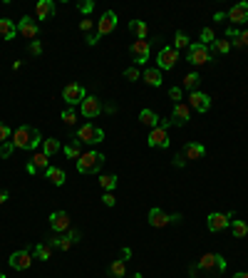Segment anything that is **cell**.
Segmentation results:
<instances>
[{
	"mask_svg": "<svg viewBox=\"0 0 248 278\" xmlns=\"http://www.w3.org/2000/svg\"><path fill=\"white\" fill-rule=\"evenodd\" d=\"M13 144H15V149H35V147H40L43 144V134H40L35 127H18L15 132H13V139H10Z\"/></svg>",
	"mask_w": 248,
	"mask_h": 278,
	"instance_id": "1",
	"label": "cell"
},
{
	"mask_svg": "<svg viewBox=\"0 0 248 278\" xmlns=\"http://www.w3.org/2000/svg\"><path fill=\"white\" fill-rule=\"evenodd\" d=\"M104 164V154L99 152H85L77 159V172L79 174H97Z\"/></svg>",
	"mask_w": 248,
	"mask_h": 278,
	"instance_id": "2",
	"label": "cell"
},
{
	"mask_svg": "<svg viewBox=\"0 0 248 278\" xmlns=\"http://www.w3.org/2000/svg\"><path fill=\"white\" fill-rule=\"evenodd\" d=\"M77 139L87 142V144H99L104 139V129H99L97 125H85V127L77 129Z\"/></svg>",
	"mask_w": 248,
	"mask_h": 278,
	"instance_id": "3",
	"label": "cell"
},
{
	"mask_svg": "<svg viewBox=\"0 0 248 278\" xmlns=\"http://www.w3.org/2000/svg\"><path fill=\"white\" fill-rule=\"evenodd\" d=\"M62 97H65L67 107H72V104H82V100H85L87 95H85V87H82L79 82H70V85H65Z\"/></svg>",
	"mask_w": 248,
	"mask_h": 278,
	"instance_id": "4",
	"label": "cell"
},
{
	"mask_svg": "<svg viewBox=\"0 0 248 278\" xmlns=\"http://www.w3.org/2000/svg\"><path fill=\"white\" fill-rule=\"evenodd\" d=\"M176 60H179V52H176L174 48H161L159 55H156V65H159V70H174Z\"/></svg>",
	"mask_w": 248,
	"mask_h": 278,
	"instance_id": "5",
	"label": "cell"
},
{
	"mask_svg": "<svg viewBox=\"0 0 248 278\" xmlns=\"http://www.w3.org/2000/svg\"><path fill=\"white\" fill-rule=\"evenodd\" d=\"M209 60H211V52H209V48H206V45L194 43V45L189 48V62H191V65H206Z\"/></svg>",
	"mask_w": 248,
	"mask_h": 278,
	"instance_id": "6",
	"label": "cell"
},
{
	"mask_svg": "<svg viewBox=\"0 0 248 278\" xmlns=\"http://www.w3.org/2000/svg\"><path fill=\"white\" fill-rule=\"evenodd\" d=\"M50 169V156L45 152L32 154V159L27 162V174H37V172H48Z\"/></svg>",
	"mask_w": 248,
	"mask_h": 278,
	"instance_id": "7",
	"label": "cell"
},
{
	"mask_svg": "<svg viewBox=\"0 0 248 278\" xmlns=\"http://www.w3.org/2000/svg\"><path fill=\"white\" fill-rule=\"evenodd\" d=\"M114 27H117V15H114L112 10H107V13L97 20V32H95V35H97V40H99V37H104V35H109Z\"/></svg>",
	"mask_w": 248,
	"mask_h": 278,
	"instance_id": "8",
	"label": "cell"
},
{
	"mask_svg": "<svg viewBox=\"0 0 248 278\" xmlns=\"http://www.w3.org/2000/svg\"><path fill=\"white\" fill-rule=\"evenodd\" d=\"M189 107L203 114V112H209V107H211V97L206 95V92H198V90H196V92L189 95Z\"/></svg>",
	"mask_w": 248,
	"mask_h": 278,
	"instance_id": "9",
	"label": "cell"
},
{
	"mask_svg": "<svg viewBox=\"0 0 248 278\" xmlns=\"http://www.w3.org/2000/svg\"><path fill=\"white\" fill-rule=\"evenodd\" d=\"M132 57H134L137 67L149 60V40H134V43H132Z\"/></svg>",
	"mask_w": 248,
	"mask_h": 278,
	"instance_id": "10",
	"label": "cell"
},
{
	"mask_svg": "<svg viewBox=\"0 0 248 278\" xmlns=\"http://www.w3.org/2000/svg\"><path fill=\"white\" fill-rule=\"evenodd\" d=\"M79 112L82 114H85L87 119H92V117H99L102 114V102L97 100V97H85V100H82V104H79Z\"/></svg>",
	"mask_w": 248,
	"mask_h": 278,
	"instance_id": "11",
	"label": "cell"
},
{
	"mask_svg": "<svg viewBox=\"0 0 248 278\" xmlns=\"http://www.w3.org/2000/svg\"><path fill=\"white\" fill-rule=\"evenodd\" d=\"M149 147H154V149H167L169 147V134H167V129L164 127H154L151 132H149Z\"/></svg>",
	"mask_w": 248,
	"mask_h": 278,
	"instance_id": "12",
	"label": "cell"
},
{
	"mask_svg": "<svg viewBox=\"0 0 248 278\" xmlns=\"http://www.w3.org/2000/svg\"><path fill=\"white\" fill-rule=\"evenodd\" d=\"M226 20L233 23V25H243L248 20V3H236L228 13H226Z\"/></svg>",
	"mask_w": 248,
	"mask_h": 278,
	"instance_id": "13",
	"label": "cell"
},
{
	"mask_svg": "<svg viewBox=\"0 0 248 278\" xmlns=\"http://www.w3.org/2000/svg\"><path fill=\"white\" fill-rule=\"evenodd\" d=\"M10 268H15V271H25V268H30V263H32V253L25 249V251H15L10 258Z\"/></svg>",
	"mask_w": 248,
	"mask_h": 278,
	"instance_id": "14",
	"label": "cell"
},
{
	"mask_svg": "<svg viewBox=\"0 0 248 278\" xmlns=\"http://www.w3.org/2000/svg\"><path fill=\"white\" fill-rule=\"evenodd\" d=\"M206 226H209V231H223L226 226H231V216L228 214H209V219H206Z\"/></svg>",
	"mask_w": 248,
	"mask_h": 278,
	"instance_id": "15",
	"label": "cell"
},
{
	"mask_svg": "<svg viewBox=\"0 0 248 278\" xmlns=\"http://www.w3.org/2000/svg\"><path fill=\"white\" fill-rule=\"evenodd\" d=\"M18 32L23 35V37H27V40H35L37 37V32H40V25L32 20V18H23L20 23H18Z\"/></svg>",
	"mask_w": 248,
	"mask_h": 278,
	"instance_id": "16",
	"label": "cell"
},
{
	"mask_svg": "<svg viewBox=\"0 0 248 278\" xmlns=\"http://www.w3.org/2000/svg\"><path fill=\"white\" fill-rule=\"evenodd\" d=\"M189 117H191V107L189 104H184V102H179V104H174V114H172V125H186L189 122Z\"/></svg>",
	"mask_w": 248,
	"mask_h": 278,
	"instance_id": "17",
	"label": "cell"
},
{
	"mask_svg": "<svg viewBox=\"0 0 248 278\" xmlns=\"http://www.w3.org/2000/svg\"><path fill=\"white\" fill-rule=\"evenodd\" d=\"M50 226H52V231L65 233V231L70 228V216H67L65 211H55V214L50 216Z\"/></svg>",
	"mask_w": 248,
	"mask_h": 278,
	"instance_id": "18",
	"label": "cell"
},
{
	"mask_svg": "<svg viewBox=\"0 0 248 278\" xmlns=\"http://www.w3.org/2000/svg\"><path fill=\"white\" fill-rule=\"evenodd\" d=\"M35 15H37V20H50L55 15V3L52 0H40L35 5Z\"/></svg>",
	"mask_w": 248,
	"mask_h": 278,
	"instance_id": "19",
	"label": "cell"
},
{
	"mask_svg": "<svg viewBox=\"0 0 248 278\" xmlns=\"http://www.w3.org/2000/svg\"><path fill=\"white\" fill-rule=\"evenodd\" d=\"M219 261H221L219 253H203V256L198 258V268H203V271H214V273H221V271H219Z\"/></svg>",
	"mask_w": 248,
	"mask_h": 278,
	"instance_id": "20",
	"label": "cell"
},
{
	"mask_svg": "<svg viewBox=\"0 0 248 278\" xmlns=\"http://www.w3.org/2000/svg\"><path fill=\"white\" fill-rule=\"evenodd\" d=\"M149 224H151L154 228H164L167 224H172V219H169V214H164L161 209H151V211H149Z\"/></svg>",
	"mask_w": 248,
	"mask_h": 278,
	"instance_id": "21",
	"label": "cell"
},
{
	"mask_svg": "<svg viewBox=\"0 0 248 278\" xmlns=\"http://www.w3.org/2000/svg\"><path fill=\"white\" fill-rule=\"evenodd\" d=\"M203 154H206L203 144H198V142H186L184 144V156L186 159H203Z\"/></svg>",
	"mask_w": 248,
	"mask_h": 278,
	"instance_id": "22",
	"label": "cell"
},
{
	"mask_svg": "<svg viewBox=\"0 0 248 278\" xmlns=\"http://www.w3.org/2000/svg\"><path fill=\"white\" fill-rule=\"evenodd\" d=\"M142 79H144L149 87H159L161 85V70L159 67H147L144 75H142Z\"/></svg>",
	"mask_w": 248,
	"mask_h": 278,
	"instance_id": "23",
	"label": "cell"
},
{
	"mask_svg": "<svg viewBox=\"0 0 248 278\" xmlns=\"http://www.w3.org/2000/svg\"><path fill=\"white\" fill-rule=\"evenodd\" d=\"M18 35V25L8 18H0V37H5V40H13Z\"/></svg>",
	"mask_w": 248,
	"mask_h": 278,
	"instance_id": "24",
	"label": "cell"
},
{
	"mask_svg": "<svg viewBox=\"0 0 248 278\" xmlns=\"http://www.w3.org/2000/svg\"><path fill=\"white\" fill-rule=\"evenodd\" d=\"M228 50H231V40H226V37H216L209 52H211V57H216V55H226Z\"/></svg>",
	"mask_w": 248,
	"mask_h": 278,
	"instance_id": "25",
	"label": "cell"
},
{
	"mask_svg": "<svg viewBox=\"0 0 248 278\" xmlns=\"http://www.w3.org/2000/svg\"><path fill=\"white\" fill-rule=\"evenodd\" d=\"M139 122L144 125V127H159V117H156V112H151V109H142L139 112Z\"/></svg>",
	"mask_w": 248,
	"mask_h": 278,
	"instance_id": "26",
	"label": "cell"
},
{
	"mask_svg": "<svg viewBox=\"0 0 248 278\" xmlns=\"http://www.w3.org/2000/svg\"><path fill=\"white\" fill-rule=\"evenodd\" d=\"M45 177H48L55 186H62V184H65V179H67V177H65V172H62L60 167H50V169L45 172Z\"/></svg>",
	"mask_w": 248,
	"mask_h": 278,
	"instance_id": "27",
	"label": "cell"
},
{
	"mask_svg": "<svg viewBox=\"0 0 248 278\" xmlns=\"http://www.w3.org/2000/svg\"><path fill=\"white\" fill-rule=\"evenodd\" d=\"M129 30L137 35V40H147L149 27H147V23H144V20H132V23H129Z\"/></svg>",
	"mask_w": 248,
	"mask_h": 278,
	"instance_id": "28",
	"label": "cell"
},
{
	"mask_svg": "<svg viewBox=\"0 0 248 278\" xmlns=\"http://www.w3.org/2000/svg\"><path fill=\"white\" fill-rule=\"evenodd\" d=\"M231 233H233L236 238L248 236V224H246L243 219H233V221H231Z\"/></svg>",
	"mask_w": 248,
	"mask_h": 278,
	"instance_id": "29",
	"label": "cell"
},
{
	"mask_svg": "<svg viewBox=\"0 0 248 278\" xmlns=\"http://www.w3.org/2000/svg\"><path fill=\"white\" fill-rule=\"evenodd\" d=\"M65 156H70V159H79V156H82V142L74 139V142L65 144Z\"/></svg>",
	"mask_w": 248,
	"mask_h": 278,
	"instance_id": "30",
	"label": "cell"
},
{
	"mask_svg": "<svg viewBox=\"0 0 248 278\" xmlns=\"http://www.w3.org/2000/svg\"><path fill=\"white\" fill-rule=\"evenodd\" d=\"M198 82H201L198 72H189V75L184 77V90H189V92H196V90H198Z\"/></svg>",
	"mask_w": 248,
	"mask_h": 278,
	"instance_id": "31",
	"label": "cell"
},
{
	"mask_svg": "<svg viewBox=\"0 0 248 278\" xmlns=\"http://www.w3.org/2000/svg\"><path fill=\"white\" fill-rule=\"evenodd\" d=\"M35 256H37L40 261H50V258H52V246H50V244H37V246H35Z\"/></svg>",
	"mask_w": 248,
	"mask_h": 278,
	"instance_id": "32",
	"label": "cell"
},
{
	"mask_svg": "<svg viewBox=\"0 0 248 278\" xmlns=\"http://www.w3.org/2000/svg\"><path fill=\"white\" fill-rule=\"evenodd\" d=\"M40 147H43L40 152H45L48 156H52V154L60 152V142H57V139H43V144H40Z\"/></svg>",
	"mask_w": 248,
	"mask_h": 278,
	"instance_id": "33",
	"label": "cell"
},
{
	"mask_svg": "<svg viewBox=\"0 0 248 278\" xmlns=\"http://www.w3.org/2000/svg\"><path fill=\"white\" fill-rule=\"evenodd\" d=\"M109 273L114 276V278H124V273H127V261H114L112 266H109Z\"/></svg>",
	"mask_w": 248,
	"mask_h": 278,
	"instance_id": "34",
	"label": "cell"
},
{
	"mask_svg": "<svg viewBox=\"0 0 248 278\" xmlns=\"http://www.w3.org/2000/svg\"><path fill=\"white\" fill-rule=\"evenodd\" d=\"M184 48H191V43H189V37H186V32H176V37H174V50L179 52V50H184Z\"/></svg>",
	"mask_w": 248,
	"mask_h": 278,
	"instance_id": "35",
	"label": "cell"
},
{
	"mask_svg": "<svg viewBox=\"0 0 248 278\" xmlns=\"http://www.w3.org/2000/svg\"><path fill=\"white\" fill-rule=\"evenodd\" d=\"M99 186H102L104 191H112V189L117 186V177H114V174H102V177H99Z\"/></svg>",
	"mask_w": 248,
	"mask_h": 278,
	"instance_id": "36",
	"label": "cell"
},
{
	"mask_svg": "<svg viewBox=\"0 0 248 278\" xmlns=\"http://www.w3.org/2000/svg\"><path fill=\"white\" fill-rule=\"evenodd\" d=\"M248 45V30H241L233 40H231V48H246Z\"/></svg>",
	"mask_w": 248,
	"mask_h": 278,
	"instance_id": "37",
	"label": "cell"
},
{
	"mask_svg": "<svg viewBox=\"0 0 248 278\" xmlns=\"http://www.w3.org/2000/svg\"><path fill=\"white\" fill-rule=\"evenodd\" d=\"M214 40H216V35H214L211 27H203V30H201V45L209 48V45H214Z\"/></svg>",
	"mask_w": 248,
	"mask_h": 278,
	"instance_id": "38",
	"label": "cell"
},
{
	"mask_svg": "<svg viewBox=\"0 0 248 278\" xmlns=\"http://www.w3.org/2000/svg\"><path fill=\"white\" fill-rule=\"evenodd\" d=\"M124 79H129V82H137V79H142V70L134 65V67H127L124 70Z\"/></svg>",
	"mask_w": 248,
	"mask_h": 278,
	"instance_id": "39",
	"label": "cell"
},
{
	"mask_svg": "<svg viewBox=\"0 0 248 278\" xmlns=\"http://www.w3.org/2000/svg\"><path fill=\"white\" fill-rule=\"evenodd\" d=\"M62 122H65V125H74V122H77V112H74L72 107L62 109Z\"/></svg>",
	"mask_w": 248,
	"mask_h": 278,
	"instance_id": "40",
	"label": "cell"
},
{
	"mask_svg": "<svg viewBox=\"0 0 248 278\" xmlns=\"http://www.w3.org/2000/svg\"><path fill=\"white\" fill-rule=\"evenodd\" d=\"M13 149H15L13 142H3V144H0V159H8L13 154Z\"/></svg>",
	"mask_w": 248,
	"mask_h": 278,
	"instance_id": "41",
	"label": "cell"
},
{
	"mask_svg": "<svg viewBox=\"0 0 248 278\" xmlns=\"http://www.w3.org/2000/svg\"><path fill=\"white\" fill-rule=\"evenodd\" d=\"M10 139H13V132H10V127L0 122V144H3V142H10Z\"/></svg>",
	"mask_w": 248,
	"mask_h": 278,
	"instance_id": "42",
	"label": "cell"
},
{
	"mask_svg": "<svg viewBox=\"0 0 248 278\" xmlns=\"http://www.w3.org/2000/svg\"><path fill=\"white\" fill-rule=\"evenodd\" d=\"M77 8H79V13H82V15H90V13L95 10V3H92V0H82V3H79Z\"/></svg>",
	"mask_w": 248,
	"mask_h": 278,
	"instance_id": "43",
	"label": "cell"
},
{
	"mask_svg": "<svg viewBox=\"0 0 248 278\" xmlns=\"http://www.w3.org/2000/svg\"><path fill=\"white\" fill-rule=\"evenodd\" d=\"M102 202H104V206H114V204H117V196H114L112 191H104V196H102Z\"/></svg>",
	"mask_w": 248,
	"mask_h": 278,
	"instance_id": "44",
	"label": "cell"
},
{
	"mask_svg": "<svg viewBox=\"0 0 248 278\" xmlns=\"http://www.w3.org/2000/svg\"><path fill=\"white\" fill-rule=\"evenodd\" d=\"M60 238H62V236H57V231H52V233L48 236V241H45V244H50L52 249H57V246H60Z\"/></svg>",
	"mask_w": 248,
	"mask_h": 278,
	"instance_id": "45",
	"label": "cell"
},
{
	"mask_svg": "<svg viewBox=\"0 0 248 278\" xmlns=\"http://www.w3.org/2000/svg\"><path fill=\"white\" fill-rule=\"evenodd\" d=\"M57 249H60V251H70V249H72V238H70V236H62Z\"/></svg>",
	"mask_w": 248,
	"mask_h": 278,
	"instance_id": "46",
	"label": "cell"
},
{
	"mask_svg": "<svg viewBox=\"0 0 248 278\" xmlns=\"http://www.w3.org/2000/svg\"><path fill=\"white\" fill-rule=\"evenodd\" d=\"M30 52L40 55V52H43V43H40V40H32V43H30Z\"/></svg>",
	"mask_w": 248,
	"mask_h": 278,
	"instance_id": "47",
	"label": "cell"
},
{
	"mask_svg": "<svg viewBox=\"0 0 248 278\" xmlns=\"http://www.w3.org/2000/svg\"><path fill=\"white\" fill-rule=\"evenodd\" d=\"M169 97L179 104V102H181V87H172V90H169Z\"/></svg>",
	"mask_w": 248,
	"mask_h": 278,
	"instance_id": "48",
	"label": "cell"
},
{
	"mask_svg": "<svg viewBox=\"0 0 248 278\" xmlns=\"http://www.w3.org/2000/svg\"><path fill=\"white\" fill-rule=\"evenodd\" d=\"M92 25H95V23H92V20H87V18H85V20H79V30H82V32H90V30H92Z\"/></svg>",
	"mask_w": 248,
	"mask_h": 278,
	"instance_id": "49",
	"label": "cell"
},
{
	"mask_svg": "<svg viewBox=\"0 0 248 278\" xmlns=\"http://www.w3.org/2000/svg\"><path fill=\"white\" fill-rule=\"evenodd\" d=\"M67 236H70V238H72V244H77V241H79V236H82V233H79V231H77V228H72V231H70V233H67Z\"/></svg>",
	"mask_w": 248,
	"mask_h": 278,
	"instance_id": "50",
	"label": "cell"
},
{
	"mask_svg": "<svg viewBox=\"0 0 248 278\" xmlns=\"http://www.w3.org/2000/svg\"><path fill=\"white\" fill-rule=\"evenodd\" d=\"M129 256H132V249H127V246H124V249H122V261H127Z\"/></svg>",
	"mask_w": 248,
	"mask_h": 278,
	"instance_id": "51",
	"label": "cell"
},
{
	"mask_svg": "<svg viewBox=\"0 0 248 278\" xmlns=\"http://www.w3.org/2000/svg\"><path fill=\"white\" fill-rule=\"evenodd\" d=\"M184 159H186L184 154H176V156H174V164H176V167H181V164H184Z\"/></svg>",
	"mask_w": 248,
	"mask_h": 278,
	"instance_id": "52",
	"label": "cell"
},
{
	"mask_svg": "<svg viewBox=\"0 0 248 278\" xmlns=\"http://www.w3.org/2000/svg\"><path fill=\"white\" fill-rule=\"evenodd\" d=\"M214 20H216V23H223V20H226V15H223V13H216V15H214Z\"/></svg>",
	"mask_w": 248,
	"mask_h": 278,
	"instance_id": "53",
	"label": "cell"
},
{
	"mask_svg": "<svg viewBox=\"0 0 248 278\" xmlns=\"http://www.w3.org/2000/svg\"><path fill=\"white\" fill-rule=\"evenodd\" d=\"M8 202V191H0V204H5Z\"/></svg>",
	"mask_w": 248,
	"mask_h": 278,
	"instance_id": "54",
	"label": "cell"
},
{
	"mask_svg": "<svg viewBox=\"0 0 248 278\" xmlns=\"http://www.w3.org/2000/svg\"><path fill=\"white\" fill-rule=\"evenodd\" d=\"M233 278H248V271H241V273H236Z\"/></svg>",
	"mask_w": 248,
	"mask_h": 278,
	"instance_id": "55",
	"label": "cell"
},
{
	"mask_svg": "<svg viewBox=\"0 0 248 278\" xmlns=\"http://www.w3.org/2000/svg\"><path fill=\"white\" fill-rule=\"evenodd\" d=\"M129 278H142V273H134V276H129Z\"/></svg>",
	"mask_w": 248,
	"mask_h": 278,
	"instance_id": "56",
	"label": "cell"
},
{
	"mask_svg": "<svg viewBox=\"0 0 248 278\" xmlns=\"http://www.w3.org/2000/svg\"><path fill=\"white\" fill-rule=\"evenodd\" d=\"M0 278H5V273H0Z\"/></svg>",
	"mask_w": 248,
	"mask_h": 278,
	"instance_id": "57",
	"label": "cell"
}]
</instances>
